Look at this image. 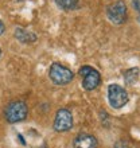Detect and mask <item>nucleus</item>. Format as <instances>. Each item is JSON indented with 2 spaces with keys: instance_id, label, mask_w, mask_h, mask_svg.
Wrapping results in <instances>:
<instances>
[{
  "instance_id": "6",
  "label": "nucleus",
  "mask_w": 140,
  "mask_h": 148,
  "mask_svg": "<svg viewBox=\"0 0 140 148\" xmlns=\"http://www.w3.org/2000/svg\"><path fill=\"white\" fill-rule=\"evenodd\" d=\"M53 128L55 132L63 133L73 128V113L67 108H61L57 110L53 123Z\"/></svg>"
},
{
  "instance_id": "11",
  "label": "nucleus",
  "mask_w": 140,
  "mask_h": 148,
  "mask_svg": "<svg viewBox=\"0 0 140 148\" xmlns=\"http://www.w3.org/2000/svg\"><path fill=\"white\" fill-rule=\"evenodd\" d=\"M115 148H129V147L124 140H119L116 144H115Z\"/></svg>"
},
{
  "instance_id": "15",
  "label": "nucleus",
  "mask_w": 140,
  "mask_h": 148,
  "mask_svg": "<svg viewBox=\"0 0 140 148\" xmlns=\"http://www.w3.org/2000/svg\"><path fill=\"white\" fill-rule=\"evenodd\" d=\"M0 57H1V49H0Z\"/></svg>"
},
{
  "instance_id": "7",
  "label": "nucleus",
  "mask_w": 140,
  "mask_h": 148,
  "mask_svg": "<svg viewBox=\"0 0 140 148\" xmlns=\"http://www.w3.org/2000/svg\"><path fill=\"white\" fill-rule=\"evenodd\" d=\"M97 139L89 133H80L73 140V148H97Z\"/></svg>"
},
{
  "instance_id": "8",
  "label": "nucleus",
  "mask_w": 140,
  "mask_h": 148,
  "mask_svg": "<svg viewBox=\"0 0 140 148\" xmlns=\"http://www.w3.org/2000/svg\"><path fill=\"white\" fill-rule=\"evenodd\" d=\"M14 36H15L16 40H19L20 43H34L36 42L38 36L35 35L34 32L28 31L26 28H22V27H16L15 31H14Z\"/></svg>"
},
{
  "instance_id": "9",
  "label": "nucleus",
  "mask_w": 140,
  "mask_h": 148,
  "mask_svg": "<svg viewBox=\"0 0 140 148\" xmlns=\"http://www.w3.org/2000/svg\"><path fill=\"white\" fill-rule=\"evenodd\" d=\"M139 74H140V70L139 67H131V69H127L124 71V82L127 86H131L133 85L135 82L137 81V78H139Z\"/></svg>"
},
{
  "instance_id": "13",
  "label": "nucleus",
  "mask_w": 140,
  "mask_h": 148,
  "mask_svg": "<svg viewBox=\"0 0 140 148\" xmlns=\"http://www.w3.org/2000/svg\"><path fill=\"white\" fill-rule=\"evenodd\" d=\"M4 32H5V24L3 23V20L0 19V36L3 35Z\"/></svg>"
},
{
  "instance_id": "4",
  "label": "nucleus",
  "mask_w": 140,
  "mask_h": 148,
  "mask_svg": "<svg viewBox=\"0 0 140 148\" xmlns=\"http://www.w3.org/2000/svg\"><path fill=\"white\" fill-rule=\"evenodd\" d=\"M78 75L82 77V88H84L86 92L94 90L100 85V82H101L100 71L96 70V69L92 66H88V65H84V66L80 67Z\"/></svg>"
},
{
  "instance_id": "12",
  "label": "nucleus",
  "mask_w": 140,
  "mask_h": 148,
  "mask_svg": "<svg viewBox=\"0 0 140 148\" xmlns=\"http://www.w3.org/2000/svg\"><path fill=\"white\" fill-rule=\"evenodd\" d=\"M133 7L137 10V12H139V20H140V0H133Z\"/></svg>"
},
{
  "instance_id": "5",
  "label": "nucleus",
  "mask_w": 140,
  "mask_h": 148,
  "mask_svg": "<svg viewBox=\"0 0 140 148\" xmlns=\"http://www.w3.org/2000/svg\"><path fill=\"white\" fill-rule=\"evenodd\" d=\"M129 101L128 92L117 84H110L108 86V102L113 109H121Z\"/></svg>"
},
{
  "instance_id": "3",
  "label": "nucleus",
  "mask_w": 140,
  "mask_h": 148,
  "mask_svg": "<svg viewBox=\"0 0 140 148\" xmlns=\"http://www.w3.org/2000/svg\"><path fill=\"white\" fill-rule=\"evenodd\" d=\"M49 78L54 85L65 86L74 79V73L62 63L54 62L49 69Z\"/></svg>"
},
{
  "instance_id": "14",
  "label": "nucleus",
  "mask_w": 140,
  "mask_h": 148,
  "mask_svg": "<svg viewBox=\"0 0 140 148\" xmlns=\"http://www.w3.org/2000/svg\"><path fill=\"white\" fill-rule=\"evenodd\" d=\"M40 148H47V145H46V144H43V145H42V147H40Z\"/></svg>"
},
{
  "instance_id": "1",
  "label": "nucleus",
  "mask_w": 140,
  "mask_h": 148,
  "mask_svg": "<svg viewBox=\"0 0 140 148\" xmlns=\"http://www.w3.org/2000/svg\"><path fill=\"white\" fill-rule=\"evenodd\" d=\"M4 120L10 124H16L20 121H24L28 116V106L23 100H15L11 101L3 110Z\"/></svg>"
},
{
  "instance_id": "10",
  "label": "nucleus",
  "mask_w": 140,
  "mask_h": 148,
  "mask_svg": "<svg viewBox=\"0 0 140 148\" xmlns=\"http://www.w3.org/2000/svg\"><path fill=\"white\" fill-rule=\"evenodd\" d=\"M55 4L58 5L62 11H74L80 7V0H54Z\"/></svg>"
},
{
  "instance_id": "2",
  "label": "nucleus",
  "mask_w": 140,
  "mask_h": 148,
  "mask_svg": "<svg viewBox=\"0 0 140 148\" xmlns=\"http://www.w3.org/2000/svg\"><path fill=\"white\" fill-rule=\"evenodd\" d=\"M105 14H106V18L112 24H116V26L124 24L127 22V16H128L127 4H125L124 0H116V1L106 5Z\"/></svg>"
}]
</instances>
